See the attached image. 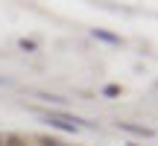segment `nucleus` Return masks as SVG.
I'll return each mask as SVG.
<instances>
[{"mask_svg":"<svg viewBox=\"0 0 158 146\" xmlns=\"http://www.w3.org/2000/svg\"><path fill=\"white\" fill-rule=\"evenodd\" d=\"M38 146H64V143H59L56 137H38Z\"/></svg>","mask_w":158,"mask_h":146,"instance_id":"obj_8","label":"nucleus"},{"mask_svg":"<svg viewBox=\"0 0 158 146\" xmlns=\"http://www.w3.org/2000/svg\"><path fill=\"white\" fill-rule=\"evenodd\" d=\"M126 146H138V143H126Z\"/></svg>","mask_w":158,"mask_h":146,"instance_id":"obj_10","label":"nucleus"},{"mask_svg":"<svg viewBox=\"0 0 158 146\" xmlns=\"http://www.w3.org/2000/svg\"><path fill=\"white\" fill-rule=\"evenodd\" d=\"M91 35H94L97 41H106V44H123V38L114 32H106V29H91Z\"/></svg>","mask_w":158,"mask_h":146,"instance_id":"obj_3","label":"nucleus"},{"mask_svg":"<svg viewBox=\"0 0 158 146\" xmlns=\"http://www.w3.org/2000/svg\"><path fill=\"white\" fill-rule=\"evenodd\" d=\"M18 47H21L23 53H35V50H38V44H35V41H29V38H21V41H18Z\"/></svg>","mask_w":158,"mask_h":146,"instance_id":"obj_5","label":"nucleus"},{"mask_svg":"<svg viewBox=\"0 0 158 146\" xmlns=\"http://www.w3.org/2000/svg\"><path fill=\"white\" fill-rule=\"evenodd\" d=\"M102 96H120V85H106L102 88Z\"/></svg>","mask_w":158,"mask_h":146,"instance_id":"obj_7","label":"nucleus"},{"mask_svg":"<svg viewBox=\"0 0 158 146\" xmlns=\"http://www.w3.org/2000/svg\"><path fill=\"white\" fill-rule=\"evenodd\" d=\"M35 96H41V99H47V102H56V105H62V96H56V94H44V91H35Z\"/></svg>","mask_w":158,"mask_h":146,"instance_id":"obj_6","label":"nucleus"},{"mask_svg":"<svg viewBox=\"0 0 158 146\" xmlns=\"http://www.w3.org/2000/svg\"><path fill=\"white\" fill-rule=\"evenodd\" d=\"M0 146H3V135H0Z\"/></svg>","mask_w":158,"mask_h":146,"instance_id":"obj_9","label":"nucleus"},{"mask_svg":"<svg viewBox=\"0 0 158 146\" xmlns=\"http://www.w3.org/2000/svg\"><path fill=\"white\" fill-rule=\"evenodd\" d=\"M3 146H27V140H23L21 135H15V132H12V135L3 137Z\"/></svg>","mask_w":158,"mask_h":146,"instance_id":"obj_4","label":"nucleus"},{"mask_svg":"<svg viewBox=\"0 0 158 146\" xmlns=\"http://www.w3.org/2000/svg\"><path fill=\"white\" fill-rule=\"evenodd\" d=\"M117 129H120V132H129V135H135V137H155V129L141 126V123H126V120H120Z\"/></svg>","mask_w":158,"mask_h":146,"instance_id":"obj_2","label":"nucleus"},{"mask_svg":"<svg viewBox=\"0 0 158 146\" xmlns=\"http://www.w3.org/2000/svg\"><path fill=\"white\" fill-rule=\"evenodd\" d=\"M38 114H41V120H44V123L56 126V129H62V132H70V135H73L79 126H88V129H94V123H88V120L76 117V114H64V111H41V108H38Z\"/></svg>","mask_w":158,"mask_h":146,"instance_id":"obj_1","label":"nucleus"}]
</instances>
